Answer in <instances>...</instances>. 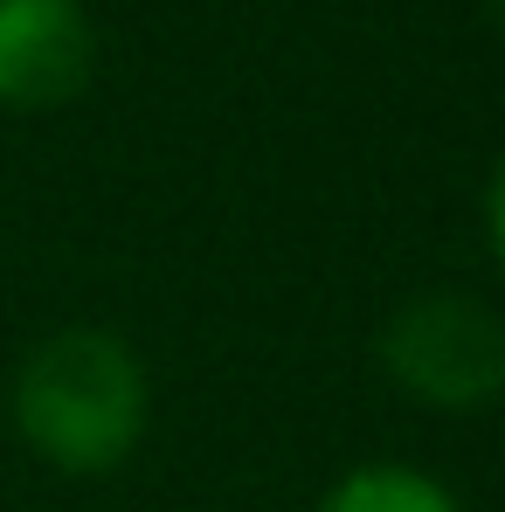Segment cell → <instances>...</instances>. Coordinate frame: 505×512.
Masks as SVG:
<instances>
[{"label":"cell","instance_id":"2","mask_svg":"<svg viewBox=\"0 0 505 512\" xmlns=\"http://www.w3.org/2000/svg\"><path fill=\"white\" fill-rule=\"evenodd\" d=\"M381 374L436 416H478L505 402V312L478 291H416L374 333Z\"/></svg>","mask_w":505,"mask_h":512},{"label":"cell","instance_id":"3","mask_svg":"<svg viewBox=\"0 0 505 512\" xmlns=\"http://www.w3.org/2000/svg\"><path fill=\"white\" fill-rule=\"evenodd\" d=\"M97 70L84 0H0V111H63Z\"/></svg>","mask_w":505,"mask_h":512},{"label":"cell","instance_id":"4","mask_svg":"<svg viewBox=\"0 0 505 512\" xmlns=\"http://www.w3.org/2000/svg\"><path fill=\"white\" fill-rule=\"evenodd\" d=\"M312 512H464V499L416 464H353Z\"/></svg>","mask_w":505,"mask_h":512},{"label":"cell","instance_id":"1","mask_svg":"<svg viewBox=\"0 0 505 512\" xmlns=\"http://www.w3.org/2000/svg\"><path fill=\"white\" fill-rule=\"evenodd\" d=\"M14 436L63 478H104L132 464L153 423V374L111 326H63L35 340L7 388Z\"/></svg>","mask_w":505,"mask_h":512},{"label":"cell","instance_id":"5","mask_svg":"<svg viewBox=\"0 0 505 512\" xmlns=\"http://www.w3.org/2000/svg\"><path fill=\"white\" fill-rule=\"evenodd\" d=\"M485 250L505 277V153L492 160V180H485Z\"/></svg>","mask_w":505,"mask_h":512},{"label":"cell","instance_id":"6","mask_svg":"<svg viewBox=\"0 0 505 512\" xmlns=\"http://www.w3.org/2000/svg\"><path fill=\"white\" fill-rule=\"evenodd\" d=\"M485 7H492V14H499V28H505V0H485Z\"/></svg>","mask_w":505,"mask_h":512}]
</instances>
